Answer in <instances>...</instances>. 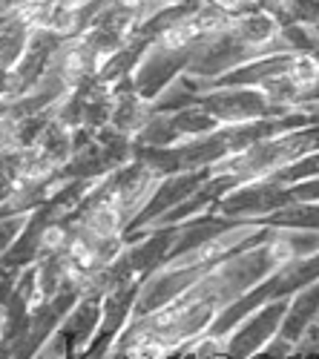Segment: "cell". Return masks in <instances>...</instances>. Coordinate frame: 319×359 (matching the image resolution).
<instances>
[{"label": "cell", "instance_id": "1", "mask_svg": "<svg viewBox=\"0 0 319 359\" xmlns=\"http://www.w3.org/2000/svg\"><path fill=\"white\" fill-rule=\"evenodd\" d=\"M198 107H205L213 118H219L222 127L233 124H253V121H268V118H282V112L259 86H236V89H208L201 93Z\"/></svg>", "mask_w": 319, "mask_h": 359}, {"label": "cell", "instance_id": "2", "mask_svg": "<svg viewBox=\"0 0 319 359\" xmlns=\"http://www.w3.org/2000/svg\"><path fill=\"white\" fill-rule=\"evenodd\" d=\"M287 311V299H276V302H268L262 308H256L233 334L224 339V348L233 359H250L253 353L265 351L276 337L279 327Z\"/></svg>", "mask_w": 319, "mask_h": 359}, {"label": "cell", "instance_id": "3", "mask_svg": "<svg viewBox=\"0 0 319 359\" xmlns=\"http://www.w3.org/2000/svg\"><path fill=\"white\" fill-rule=\"evenodd\" d=\"M316 322H319V279L287 299V311H285V319H282L276 339H282V342H287L291 348L299 351L305 334Z\"/></svg>", "mask_w": 319, "mask_h": 359}, {"label": "cell", "instance_id": "4", "mask_svg": "<svg viewBox=\"0 0 319 359\" xmlns=\"http://www.w3.org/2000/svg\"><path fill=\"white\" fill-rule=\"evenodd\" d=\"M253 224H262L271 230H319V204H311V201L285 204Z\"/></svg>", "mask_w": 319, "mask_h": 359}, {"label": "cell", "instance_id": "5", "mask_svg": "<svg viewBox=\"0 0 319 359\" xmlns=\"http://www.w3.org/2000/svg\"><path fill=\"white\" fill-rule=\"evenodd\" d=\"M271 12L279 26H316L319 23V0H268L262 6Z\"/></svg>", "mask_w": 319, "mask_h": 359}, {"label": "cell", "instance_id": "6", "mask_svg": "<svg viewBox=\"0 0 319 359\" xmlns=\"http://www.w3.org/2000/svg\"><path fill=\"white\" fill-rule=\"evenodd\" d=\"M26 219L29 216H4V219H0V256H4L18 242V236L26 227Z\"/></svg>", "mask_w": 319, "mask_h": 359}, {"label": "cell", "instance_id": "7", "mask_svg": "<svg viewBox=\"0 0 319 359\" xmlns=\"http://www.w3.org/2000/svg\"><path fill=\"white\" fill-rule=\"evenodd\" d=\"M208 4H210L213 9H219L222 15H227V18H236V15L253 9V6H250V0H208Z\"/></svg>", "mask_w": 319, "mask_h": 359}, {"label": "cell", "instance_id": "8", "mask_svg": "<svg viewBox=\"0 0 319 359\" xmlns=\"http://www.w3.org/2000/svg\"><path fill=\"white\" fill-rule=\"evenodd\" d=\"M41 0H4V12H23V9H32V6H38Z\"/></svg>", "mask_w": 319, "mask_h": 359}, {"label": "cell", "instance_id": "9", "mask_svg": "<svg viewBox=\"0 0 319 359\" xmlns=\"http://www.w3.org/2000/svg\"><path fill=\"white\" fill-rule=\"evenodd\" d=\"M299 359H319V351H302Z\"/></svg>", "mask_w": 319, "mask_h": 359}, {"label": "cell", "instance_id": "10", "mask_svg": "<svg viewBox=\"0 0 319 359\" xmlns=\"http://www.w3.org/2000/svg\"><path fill=\"white\" fill-rule=\"evenodd\" d=\"M67 6H72V9H78V6H83V4H90V0H64Z\"/></svg>", "mask_w": 319, "mask_h": 359}, {"label": "cell", "instance_id": "11", "mask_svg": "<svg viewBox=\"0 0 319 359\" xmlns=\"http://www.w3.org/2000/svg\"><path fill=\"white\" fill-rule=\"evenodd\" d=\"M265 4H268V0H250V6H253V9H262Z\"/></svg>", "mask_w": 319, "mask_h": 359}]
</instances>
